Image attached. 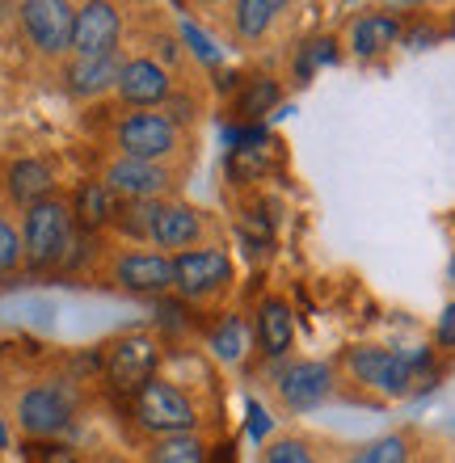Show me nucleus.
I'll return each mask as SVG.
<instances>
[{
	"label": "nucleus",
	"mask_w": 455,
	"mask_h": 463,
	"mask_svg": "<svg viewBox=\"0 0 455 463\" xmlns=\"http://www.w3.org/2000/svg\"><path fill=\"white\" fill-rule=\"evenodd\" d=\"M346 363H350L358 383L375 388L380 396H409V392L434 383L431 350L393 354V350H375V345H358V350H350Z\"/></svg>",
	"instance_id": "f257e3e1"
},
{
	"label": "nucleus",
	"mask_w": 455,
	"mask_h": 463,
	"mask_svg": "<svg viewBox=\"0 0 455 463\" xmlns=\"http://www.w3.org/2000/svg\"><path fill=\"white\" fill-rule=\"evenodd\" d=\"M25 261L34 269H51L68 261V253L76 249V220H72V203L51 194L47 203H34L25 211Z\"/></svg>",
	"instance_id": "f03ea898"
},
{
	"label": "nucleus",
	"mask_w": 455,
	"mask_h": 463,
	"mask_svg": "<svg viewBox=\"0 0 455 463\" xmlns=\"http://www.w3.org/2000/svg\"><path fill=\"white\" fill-rule=\"evenodd\" d=\"M131 413H136V426L156 434V439L194 434V426H198V409L169 379H152L144 392H136V396H131Z\"/></svg>",
	"instance_id": "7ed1b4c3"
},
{
	"label": "nucleus",
	"mask_w": 455,
	"mask_h": 463,
	"mask_svg": "<svg viewBox=\"0 0 455 463\" xmlns=\"http://www.w3.org/2000/svg\"><path fill=\"white\" fill-rule=\"evenodd\" d=\"M76 417V392L68 383H34L17 396V426L25 439L47 442L60 430L72 426Z\"/></svg>",
	"instance_id": "20e7f679"
},
{
	"label": "nucleus",
	"mask_w": 455,
	"mask_h": 463,
	"mask_svg": "<svg viewBox=\"0 0 455 463\" xmlns=\"http://www.w3.org/2000/svg\"><path fill=\"white\" fill-rule=\"evenodd\" d=\"M114 144H118V156L160 165V160L173 156V147H177V118L165 110L127 114V118L118 122V131H114Z\"/></svg>",
	"instance_id": "39448f33"
},
{
	"label": "nucleus",
	"mask_w": 455,
	"mask_h": 463,
	"mask_svg": "<svg viewBox=\"0 0 455 463\" xmlns=\"http://www.w3.org/2000/svg\"><path fill=\"white\" fill-rule=\"evenodd\" d=\"M156 363H160V345L152 333H127L118 342L106 345V379L114 392L136 396L156 379Z\"/></svg>",
	"instance_id": "423d86ee"
},
{
	"label": "nucleus",
	"mask_w": 455,
	"mask_h": 463,
	"mask_svg": "<svg viewBox=\"0 0 455 463\" xmlns=\"http://www.w3.org/2000/svg\"><path fill=\"white\" fill-rule=\"evenodd\" d=\"M22 25L43 55H63V51H72L76 9L63 0H30L22 5Z\"/></svg>",
	"instance_id": "0eeeda50"
},
{
	"label": "nucleus",
	"mask_w": 455,
	"mask_h": 463,
	"mask_svg": "<svg viewBox=\"0 0 455 463\" xmlns=\"http://www.w3.org/2000/svg\"><path fill=\"white\" fill-rule=\"evenodd\" d=\"M173 266H177V287H173V291H182L185 299H207V295L223 291V287L232 282V261H228V253H220V249L177 253Z\"/></svg>",
	"instance_id": "6e6552de"
},
{
	"label": "nucleus",
	"mask_w": 455,
	"mask_h": 463,
	"mask_svg": "<svg viewBox=\"0 0 455 463\" xmlns=\"http://www.w3.org/2000/svg\"><path fill=\"white\" fill-rule=\"evenodd\" d=\"M101 185H106L114 198H123V203H156V198L165 194V185H169V173L160 169V165H148V160L118 156L106 165Z\"/></svg>",
	"instance_id": "1a4fd4ad"
},
{
	"label": "nucleus",
	"mask_w": 455,
	"mask_h": 463,
	"mask_svg": "<svg viewBox=\"0 0 455 463\" xmlns=\"http://www.w3.org/2000/svg\"><path fill=\"white\" fill-rule=\"evenodd\" d=\"M114 282L136 295H165L177 287V266L169 253H127L114 266Z\"/></svg>",
	"instance_id": "9d476101"
},
{
	"label": "nucleus",
	"mask_w": 455,
	"mask_h": 463,
	"mask_svg": "<svg viewBox=\"0 0 455 463\" xmlns=\"http://www.w3.org/2000/svg\"><path fill=\"white\" fill-rule=\"evenodd\" d=\"M118 30H123V17L114 5H101V0L81 5L72 25V51L76 55H114Z\"/></svg>",
	"instance_id": "9b49d317"
},
{
	"label": "nucleus",
	"mask_w": 455,
	"mask_h": 463,
	"mask_svg": "<svg viewBox=\"0 0 455 463\" xmlns=\"http://www.w3.org/2000/svg\"><path fill=\"white\" fill-rule=\"evenodd\" d=\"M198 232H203V220H198L194 207H185V203H156L148 241L156 244L160 253H165V249H182V253H190V244L198 241Z\"/></svg>",
	"instance_id": "f8f14e48"
},
{
	"label": "nucleus",
	"mask_w": 455,
	"mask_h": 463,
	"mask_svg": "<svg viewBox=\"0 0 455 463\" xmlns=\"http://www.w3.org/2000/svg\"><path fill=\"white\" fill-rule=\"evenodd\" d=\"M118 98L139 110H152L156 101L169 98V72L156 60H127L123 76H118Z\"/></svg>",
	"instance_id": "ddd939ff"
},
{
	"label": "nucleus",
	"mask_w": 455,
	"mask_h": 463,
	"mask_svg": "<svg viewBox=\"0 0 455 463\" xmlns=\"http://www.w3.org/2000/svg\"><path fill=\"white\" fill-rule=\"evenodd\" d=\"M333 371L325 363H296L279 375V396L287 401V409H312L329 396Z\"/></svg>",
	"instance_id": "4468645a"
},
{
	"label": "nucleus",
	"mask_w": 455,
	"mask_h": 463,
	"mask_svg": "<svg viewBox=\"0 0 455 463\" xmlns=\"http://www.w3.org/2000/svg\"><path fill=\"white\" fill-rule=\"evenodd\" d=\"M9 198L17 207H34V203H47L51 190H55V165L43 156H22L9 165Z\"/></svg>",
	"instance_id": "2eb2a0df"
},
{
	"label": "nucleus",
	"mask_w": 455,
	"mask_h": 463,
	"mask_svg": "<svg viewBox=\"0 0 455 463\" xmlns=\"http://www.w3.org/2000/svg\"><path fill=\"white\" fill-rule=\"evenodd\" d=\"M118 76H123V63L114 55H72L68 63V89L76 98H101L118 89Z\"/></svg>",
	"instance_id": "dca6fc26"
},
{
	"label": "nucleus",
	"mask_w": 455,
	"mask_h": 463,
	"mask_svg": "<svg viewBox=\"0 0 455 463\" xmlns=\"http://www.w3.org/2000/svg\"><path fill=\"white\" fill-rule=\"evenodd\" d=\"M258 342L270 358H283L291 350V342H296V317H291V307L283 299H266L258 307Z\"/></svg>",
	"instance_id": "f3484780"
},
{
	"label": "nucleus",
	"mask_w": 455,
	"mask_h": 463,
	"mask_svg": "<svg viewBox=\"0 0 455 463\" xmlns=\"http://www.w3.org/2000/svg\"><path fill=\"white\" fill-rule=\"evenodd\" d=\"M114 215H118V198H114L101 182H85L72 194V220H76V228L101 232L106 223H114Z\"/></svg>",
	"instance_id": "a211bd4d"
},
{
	"label": "nucleus",
	"mask_w": 455,
	"mask_h": 463,
	"mask_svg": "<svg viewBox=\"0 0 455 463\" xmlns=\"http://www.w3.org/2000/svg\"><path fill=\"white\" fill-rule=\"evenodd\" d=\"M401 38V25H396V17H388V13H367V17H358L355 25H350V47H355V55H380V51H388Z\"/></svg>",
	"instance_id": "6ab92c4d"
},
{
	"label": "nucleus",
	"mask_w": 455,
	"mask_h": 463,
	"mask_svg": "<svg viewBox=\"0 0 455 463\" xmlns=\"http://www.w3.org/2000/svg\"><path fill=\"white\" fill-rule=\"evenodd\" d=\"M270 169H274V152L266 147V139L228 152V173H232L236 182H261Z\"/></svg>",
	"instance_id": "aec40b11"
},
{
	"label": "nucleus",
	"mask_w": 455,
	"mask_h": 463,
	"mask_svg": "<svg viewBox=\"0 0 455 463\" xmlns=\"http://www.w3.org/2000/svg\"><path fill=\"white\" fill-rule=\"evenodd\" d=\"M148 463H207V447L198 434H173L148 447Z\"/></svg>",
	"instance_id": "412c9836"
},
{
	"label": "nucleus",
	"mask_w": 455,
	"mask_h": 463,
	"mask_svg": "<svg viewBox=\"0 0 455 463\" xmlns=\"http://www.w3.org/2000/svg\"><path fill=\"white\" fill-rule=\"evenodd\" d=\"M274 106H279V85H274L270 76H253V80L241 89V98H236V118L258 122L261 114H270Z\"/></svg>",
	"instance_id": "4be33fe9"
},
{
	"label": "nucleus",
	"mask_w": 455,
	"mask_h": 463,
	"mask_svg": "<svg viewBox=\"0 0 455 463\" xmlns=\"http://www.w3.org/2000/svg\"><path fill=\"white\" fill-rule=\"evenodd\" d=\"M274 13H279L274 0H241L236 13H232V22H236V30H241L245 38H261L266 30H270Z\"/></svg>",
	"instance_id": "5701e85b"
},
{
	"label": "nucleus",
	"mask_w": 455,
	"mask_h": 463,
	"mask_svg": "<svg viewBox=\"0 0 455 463\" xmlns=\"http://www.w3.org/2000/svg\"><path fill=\"white\" fill-rule=\"evenodd\" d=\"M350 463H409V439L405 434H388V439L367 442Z\"/></svg>",
	"instance_id": "b1692460"
},
{
	"label": "nucleus",
	"mask_w": 455,
	"mask_h": 463,
	"mask_svg": "<svg viewBox=\"0 0 455 463\" xmlns=\"http://www.w3.org/2000/svg\"><path fill=\"white\" fill-rule=\"evenodd\" d=\"M245 345H249V333H245V325H241L236 317H228L220 329L211 333V350L220 354V358H228V363H241Z\"/></svg>",
	"instance_id": "393cba45"
},
{
	"label": "nucleus",
	"mask_w": 455,
	"mask_h": 463,
	"mask_svg": "<svg viewBox=\"0 0 455 463\" xmlns=\"http://www.w3.org/2000/svg\"><path fill=\"white\" fill-rule=\"evenodd\" d=\"M22 257H25L22 236H17V228L0 215V274H13V269L22 266Z\"/></svg>",
	"instance_id": "a878e982"
},
{
	"label": "nucleus",
	"mask_w": 455,
	"mask_h": 463,
	"mask_svg": "<svg viewBox=\"0 0 455 463\" xmlns=\"http://www.w3.org/2000/svg\"><path fill=\"white\" fill-rule=\"evenodd\" d=\"M266 463H317L299 439H274L266 447Z\"/></svg>",
	"instance_id": "bb28decb"
},
{
	"label": "nucleus",
	"mask_w": 455,
	"mask_h": 463,
	"mask_svg": "<svg viewBox=\"0 0 455 463\" xmlns=\"http://www.w3.org/2000/svg\"><path fill=\"white\" fill-rule=\"evenodd\" d=\"M25 463H81V459L63 442H34V447H25Z\"/></svg>",
	"instance_id": "cd10ccee"
},
{
	"label": "nucleus",
	"mask_w": 455,
	"mask_h": 463,
	"mask_svg": "<svg viewBox=\"0 0 455 463\" xmlns=\"http://www.w3.org/2000/svg\"><path fill=\"white\" fill-rule=\"evenodd\" d=\"M333 55H337V51H333V43L329 38H320V43H312V47L304 51V60H299V72H312V68H317V63H333Z\"/></svg>",
	"instance_id": "c85d7f7f"
},
{
	"label": "nucleus",
	"mask_w": 455,
	"mask_h": 463,
	"mask_svg": "<svg viewBox=\"0 0 455 463\" xmlns=\"http://www.w3.org/2000/svg\"><path fill=\"white\" fill-rule=\"evenodd\" d=\"M185 43L198 51V60H207V63H220V51L211 47V38L203 34V30H194V25H185Z\"/></svg>",
	"instance_id": "c756f323"
},
{
	"label": "nucleus",
	"mask_w": 455,
	"mask_h": 463,
	"mask_svg": "<svg viewBox=\"0 0 455 463\" xmlns=\"http://www.w3.org/2000/svg\"><path fill=\"white\" fill-rule=\"evenodd\" d=\"M439 345H455V304H447L439 317Z\"/></svg>",
	"instance_id": "7c9ffc66"
},
{
	"label": "nucleus",
	"mask_w": 455,
	"mask_h": 463,
	"mask_svg": "<svg viewBox=\"0 0 455 463\" xmlns=\"http://www.w3.org/2000/svg\"><path fill=\"white\" fill-rule=\"evenodd\" d=\"M249 430H253V439H261L270 430V417L261 413V404H249Z\"/></svg>",
	"instance_id": "2f4dec72"
},
{
	"label": "nucleus",
	"mask_w": 455,
	"mask_h": 463,
	"mask_svg": "<svg viewBox=\"0 0 455 463\" xmlns=\"http://www.w3.org/2000/svg\"><path fill=\"white\" fill-rule=\"evenodd\" d=\"M207 463H236V447H232V442H220V447H211V451H207Z\"/></svg>",
	"instance_id": "473e14b6"
},
{
	"label": "nucleus",
	"mask_w": 455,
	"mask_h": 463,
	"mask_svg": "<svg viewBox=\"0 0 455 463\" xmlns=\"http://www.w3.org/2000/svg\"><path fill=\"white\" fill-rule=\"evenodd\" d=\"M5 442H9V434H5V426H0V447H5Z\"/></svg>",
	"instance_id": "72a5a7b5"
}]
</instances>
